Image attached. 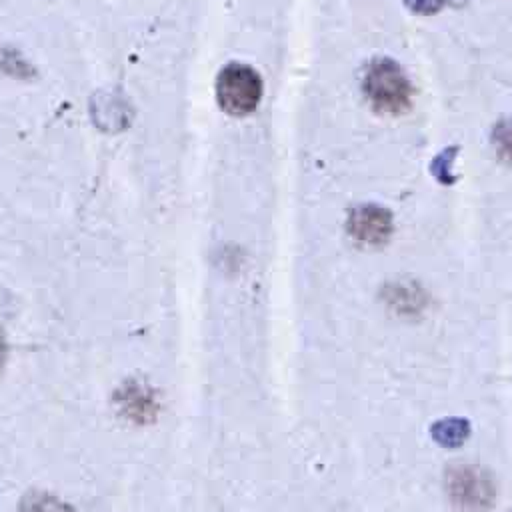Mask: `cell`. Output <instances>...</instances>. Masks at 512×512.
<instances>
[{"instance_id": "obj_1", "label": "cell", "mask_w": 512, "mask_h": 512, "mask_svg": "<svg viewBox=\"0 0 512 512\" xmlns=\"http://www.w3.org/2000/svg\"><path fill=\"white\" fill-rule=\"evenodd\" d=\"M446 492L462 512H488L496 496L490 474L470 464H454L446 470Z\"/></svg>"}, {"instance_id": "obj_2", "label": "cell", "mask_w": 512, "mask_h": 512, "mask_svg": "<svg viewBox=\"0 0 512 512\" xmlns=\"http://www.w3.org/2000/svg\"><path fill=\"white\" fill-rule=\"evenodd\" d=\"M260 96L262 80L254 68L232 62L220 70L216 80V98L224 112L244 116L258 106Z\"/></svg>"}, {"instance_id": "obj_3", "label": "cell", "mask_w": 512, "mask_h": 512, "mask_svg": "<svg viewBox=\"0 0 512 512\" xmlns=\"http://www.w3.org/2000/svg\"><path fill=\"white\" fill-rule=\"evenodd\" d=\"M364 92L374 108L400 112L410 104V82L396 62L376 60L364 76Z\"/></svg>"}, {"instance_id": "obj_4", "label": "cell", "mask_w": 512, "mask_h": 512, "mask_svg": "<svg viewBox=\"0 0 512 512\" xmlns=\"http://www.w3.org/2000/svg\"><path fill=\"white\" fill-rule=\"evenodd\" d=\"M350 234L362 244H380L392 230L390 214L378 206H362L348 220Z\"/></svg>"}, {"instance_id": "obj_5", "label": "cell", "mask_w": 512, "mask_h": 512, "mask_svg": "<svg viewBox=\"0 0 512 512\" xmlns=\"http://www.w3.org/2000/svg\"><path fill=\"white\" fill-rule=\"evenodd\" d=\"M434 438L436 442L444 444V446H460L466 436H468V424L464 420H456V418H448L442 420L434 426Z\"/></svg>"}, {"instance_id": "obj_6", "label": "cell", "mask_w": 512, "mask_h": 512, "mask_svg": "<svg viewBox=\"0 0 512 512\" xmlns=\"http://www.w3.org/2000/svg\"><path fill=\"white\" fill-rule=\"evenodd\" d=\"M20 512H72V510L50 494H30L22 502Z\"/></svg>"}, {"instance_id": "obj_7", "label": "cell", "mask_w": 512, "mask_h": 512, "mask_svg": "<svg viewBox=\"0 0 512 512\" xmlns=\"http://www.w3.org/2000/svg\"><path fill=\"white\" fill-rule=\"evenodd\" d=\"M6 352H8V348H6V338H4V334H2V330H0V368H2L4 360H6Z\"/></svg>"}]
</instances>
